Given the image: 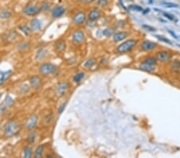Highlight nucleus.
Segmentation results:
<instances>
[{
	"instance_id": "1",
	"label": "nucleus",
	"mask_w": 180,
	"mask_h": 158,
	"mask_svg": "<svg viewBox=\"0 0 180 158\" xmlns=\"http://www.w3.org/2000/svg\"><path fill=\"white\" fill-rule=\"evenodd\" d=\"M19 129L20 126L16 121H10L7 123L4 128V135L7 137H12L18 133Z\"/></svg>"
},
{
	"instance_id": "2",
	"label": "nucleus",
	"mask_w": 180,
	"mask_h": 158,
	"mask_svg": "<svg viewBox=\"0 0 180 158\" xmlns=\"http://www.w3.org/2000/svg\"><path fill=\"white\" fill-rule=\"evenodd\" d=\"M137 42H138V40H136V39H129V40L125 41L116 48V51L118 54H124V53L129 52L136 45Z\"/></svg>"
},
{
	"instance_id": "3",
	"label": "nucleus",
	"mask_w": 180,
	"mask_h": 158,
	"mask_svg": "<svg viewBox=\"0 0 180 158\" xmlns=\"http://www.w3.org/2000/svg\"><path fill=\"white\" fill-rule=\"evenodd\" d=\"M56 69V65H55L52 63L47 62V63H43L40 65L38 71H39V73L42 75H43V76H48V75L52 74L55 73Z\"/></svg>"
},
{
	"instance_id": "4",
	"label": "nucleus",
	"mask_w": 180,
	"mask_h": 158,
	"mask_svg": "<svg viewBox=\"0 0 180 158\" xmlns=\"http://www.w3.org/2000/svg\"><path fill=\"white\" fill-rule=\"evenodd\" d=\"M38 122V117L36 114H31L26 122L25 127L28 131H32L36 128Z\"/></svg>"
},
{
	"instance_id": "5",
	"label": "nucleus",
	"mask_w": 180,
	"mask_h": 158,
	"mask_svg": "<svg viewBox=\"0 0 180 158\" xmlns=\"http://www.w3.org/2000/svg\"><path fill=\"white\" fill-rule=\"evenodd\" d=\"M23 13L28 16H35L38 15L39 11H41L40 8L38 6L33 5V4H28V5L25 6L23 8Z\"/></svg>"
},
{
	"instance_id": "6",
	"label": "nucleus",
	"mask_w": 180,
	"mask_h": 158,
	"mask_svg": "<svg viewBox=\"0 0 180 158\" xmlns=\"http://www.w3.org/2000/svg\"><path fill=\"white\" fill-rule=\"evenodd\" d=\"M71 38H72V42L76 44V45H79V44H82L85 41L86 36L83 31L77 30L73 33Z\"/></svg>"
},
{
	"instance_id": "7",
	"label": "nucleus",
	"mask_w": 180,
	"mask_h": 158,
	"mask_svg": "<svg viewBox=\"0 0 180 158\" xmlns=\"http://www.w3.org/2000/svg\"><path fill=\"white\" fill-rule=\"evenodd\" d=\"M70 85L68 82H61L56 85V93L58 97H62L66 94V93L68 92L69 89Z\"/></svg>"
},
{
	"instance_id": "8",
	"label": "nucleus",
	"mask_w": 180,
	"mask_h": 158,
	"mask_svg": "<svg viewBox=\"0 0 180 158\" xmlns=\"http://www.w3.org/2000/svg\"><path fill=\"white\" fill-rule=\"evenodd\" d=\"M171 54L168 51L161 50L156 53V59L157 61L161 62H168L171 60Z\"/></svg>"
},
{
	"instance_id": "9",
	"label": "nucleus",
	"mask_w": 180,
	"mask_h": 158,
	"mask_svg": "<svg viewBox=\"0 0 180 158\" xmlns=\"http://www.w3.org/2000/svg\"><path fill=\"white\" fill-rule=\"evenodd\" d=\"M86 19H87V15L84 12L82 11H79V12H77L74 16H73V22L75 24V25H82L84 22H86Z\"/></svg>"
},
{
	"instance_id": "10",
	"label": "nucleus",
	"mask_w": 180,
	"mask_h": 158,
	"mask_svg": "<svg viewBox=\"0 0 180 158\" xmlns=\"http://www.w3.org/2000/svg\"><path fill=\"white\" fill-rule=\"evenodd\" d=\"M157 43L154 42H151V41H144L142 44H141V50L145 51V52H148V51L154 50L155 48L157 47Z\"/></svg>"
},
{
	"instance_id": "11",
	"label": "nucleus",
	"mask_w": 180,
	"mask_h": 158,
	"mask_svg": "<svg viewBox=\"0 0 180 158\" xmlns=\"http://www.w3.org/2000/svg\"><path fill=\"white\" fill-rule=\"evenodd\" d=\"M66 47H67V44H66V41L63 39H60V40L57 41L54 45V50L58 55H61L64 51L66 50Z\"/></svg>"
},
{
	"instance_id": "12",
	"label": "nucleus",
	"mask_w": 180,
	"mask_h": 158,
	"mask_svg": "<svg viewBox=\"0 0 180 158\" xmlns=\"http://www.w3.org/2000/svg\"><path fill=\"white\" fill-rule=\"evenodd\" d=\"M30 84H31V86L33 89H39L42 85V78H40L38 75H35V76H32L30 79Z\"/></svg>"
},
{
	"instance_id": "13",
	"label": "nucleus",
	"mask_w": 180,
	"mask_h": 158,
	"mask_svg": "<svg viewBox=\"0 0 180 158\" xmlns=\"http://www.w3.org/2000/svg\"><path fill=\"white\" fill-rule=\"evenodd\" d=\"M65 11L66 9L63 7H62V6H56L51 11V16L55 18H59V17L62 16L64 15Z\"/></svg>"
},
{
	"instance_id": "14",
	"label": "nucleus",
	"mask_w": 180,
	"mask_h": 158,
	"mask_svg": "<svg viewBox=\"0 0 180 158\" xmlns=\"http://www.w3.org/2000/svg\"><path fill=\"white\" fill-rule=\"evenodd\" d=\"M128 36V33L126 31H119L113 35V40L115 41V42H121V41L124 40Z\"/></svg>"
},
{
	"instance_id": "15",
	"label": "nucleus",
	"mask_w": 180,
	"mask_h": 158,
	"mask_svg": "<svg viewBox=\"0 0 180 158\" xmlns=\"http://www.w3.org/2000/svg\"><path fill=\"white\" fill-rule=\"evenodd\" d=\"M101 17V12L99 11V10L98 9H94L89 13L88 15V18L90 20L92 21V22H95V21L98 20Z\"/></svg>"
},
{
	"instance_id": "16",
	"label": "nucleus",
	"mask_w": 180,
	"mask_h": 158,
	"mask_svg": "<svg viewBox=\"0 0 180 158\" xmlns=\"http://www.w3.org/2000/svg\"><path fill=\"white\" fill-rule=\"evenodd\" d=\"M31 28L34 31H39L42 28V22L37 18H34L31 21Z\"/></svg>"
},
{
	"instance_id": "17",
	"label": "nucleus",
	"mask_w": 180,
	"mask_h": 158,
	"mask_svg": "<svg viewBox=\"0 0 180 158\" xmlns=\"http://www.w3.org/2000/svg\"><path fill=\"white\" fill-rule=\"evenodd\" d=\"M139 69L142 70L146 71V72H152L155 69V65H150V64L142 62V64L139 65Z\"/></svg>"
},
{
	"instance_id": "18",
	"label": "nucleus",
	"mask_w": 180,
	"mask_h": 158,
	"mask_svg": "<svg viewBox=\"0 0 180 158\" xmlns=\"http://www.w3.org/2000/svg\"><path fill=\"white\" fill-rule=\"evenodd\" d=\"M44 152V146L43 145H41V146H38V147L36 148L35 151V153H34V156L35 157L38 158V157H42V154H43Z\"/></svg>"
},
{
	"instance_id": "19",
	"label": "nucleus",
	"mask_w": 180,
	"mask_h": 158,
	"mask_svg": "<svg viewBox=\"0 0 180 158\" xmlns=\"http://www.w3.org/2000/svg\"><path fill=\"white\" fill-rule=\"evenodd\" d=\"M11 71H8V72H2V71L0 70V85H2L5 80H7L10 76H11Z\"/></svg>"
},
{
	"instance_id": "20",
	"label": "nucleus",
	"mask_w": 180,
	"mask_h": 158,
	"mask_svg": "<svg viewBox=\"0 0 180 158\" xmlns=\"http://www.w3.org/2000/svg\"><path fill=\"white\" fill-rule=\"evenodd\" d=\"M12 104H13L12 98H11L10 97H8V98H7V99L4 101L3 103H2V105H0V106H1V107H0V109H2H2H6L8 107L11 106Z\"/></svg>"
},
{
	"instance_id": "21",
	"label": "nucleus",
	"mask_w": 180,
	"mask_h": 158,
	"mask_svg": "<svg viewBox=\"0 0 180 158\" xmlns=\"http://www.w3.org/2000/svg\"><path fill=\"white\" fill-rule=\"evenodd\" d=\"M95 62H96V59L94 58H89L88 60H87L85 62V63H84V67L87 68V69H90V68L93 67L94 66V65L95 64Z\"/></svg>"
},
{
	"instance_id": "22",
	"label": "nucleus",
	"mask_w": 180,
	"mask_h": 158,
	"mask_svg": "<svg viewBox=\"0 0 180 158\" xmlns=\"http://www.w3.org/2000/svg\"><path fill=\"white\" fill-rule=\"evenodd\" d=\"M32 154H33L32 148L30 147V146H27V147H26L23 150L24 157L30 158V157H31V156H32Z\"/></svg>"
},
{
	"instance_id": "23",
	"label": "nucleus",
	"mask_w": 180,
	"mask_h": 158,
	"mask_svg": "<svg viewBox=\"0 0 180 158\" xmlns=\"http://www.w3.org/2000/svg\"><path fill=\"white\" fill-rule=\"evenodd\" d=\"M19 29L22 31V32H23L24 33V35H26L27 36L28 35H29L31 33V27H29L28 26H27V25H21L19 26Z\"/></svg>"
},
{
	"instance_id": "24",
	"label": "nucleus",
	"mask_w": 180,
	"mask_h": 158,
	"mask_svg": "<svg viewBox=\"0 0 180 158\" xmlns=\"http://www.w3.org/2000/svg\"><path fill=\"white\" fill-rule=\"evenodd\" d=\"M84 77H85V74L84 73H82V72L78 73L75 75V77L73 78V80H74V82H76V83H78V82H80L82 79H83Z\"/></svg>"
},
{
	"instance_id": "25",
	"label": "nucleus",
	"mask_w": 180,
	"mask_h": 158,
	"mask_svg": "<svg viewBox=\"0 0 180 158\" xmlns=\"http://www.w3.org/2000/svg\"><path fill=\"white\" fill-rule=\"evenodd\" d=\"M171 69L174 72H178L180 70V62L179 61H174L171 63Z\"/></svg>"
},
{
	"instance_id": "26",
	"label": "nucleus",
	"mask_w": 180,
	"mask_h": 158,
	"mask_svg": "<svg viewBox=\"0 0 180 158\" xmlns=\"http://www.w3.org/2000/svg\"><path fill=\"white\" fill-rule=\"evenodd\" d=\"M11 16V13L8 10H2L0 11V18H9Z\"/></svg>"
},
{
	"instance_id": "27",
	"label": "nucleus",
	"mask_w": 180,
	"mask_h": 158,
	"mask_svg": "<svg viewBox=\"0 0 180 158\" xmlns=\"http://www.w3.org/2000/svg\"><path fill=\"white\" fill-rule=\"evenodd\" d=\"M142 62H145V63L150 64V65H156L157 63V59L156 58H153V57H149V58H147L145 60Z\"/></svg>"
},
{
	"instance_id": "28",
	"label": "nucleus",
	"mask_w": 180,
	"mask_h": 158,
	"mask_svg": "<svg viewBox=\"0 0 180 158\" xmlns=\"http://www.w3.org/2000/svg\"><path fill=\"white\" fill-rule=\"evenodd\" d=\"M102 34H103L104 36L106 37H111L112 36V35H114L115 31H114V30H113L112 28H107V29H105L102 31Z\"/></svg>"
},
{
	"instance_id": "29",
	"label": "nucleus",
	"mask_w": 180,
	"mask_h": 158,
	"mask_svg": "<svg viewBox=\"0 0 180 158\" xmlns=\"http://www.w3.org/2000/svg\"><path fill=\"white\" fill-rule=\"evenodd\" d=\"M35 138H36V135H35V133H34V132H32V133H31L29 135H28V141L31 144L34 143L35 141Z\"/></svg>"
},
{
	"instance_id": "30",
	"label": "nucleus",
	"mask_w": 180,
	"mask_h": 158,
	"mask_svg": "<svg viewBox=\"0 0 180 158\" xmlns=\"http://www.w3.org/2000/svg\"><path fill=\"white\" fill-rule=\"evenodd\" d=\"M162 5L165 7L168 8H174V7H178V5L176 3H172V2H162Z\"/></svg>"
},
{
	"instance_id": "31",
	"label": "nucleus",
	"mask_w": 180,
	"mask_h": 158,
	"mask_svg": "<svg viewBox=\"0 0 180 158\" xmlns=\"http://www.w3.org/2000/svg\"><path fill=\"white\" fill-rule=\"evenodd\" d=\"M156 38H158L159 41H161V42H165V43H168V44H170V45H171V44H172V42H171V41L169 40V39H168V38H165V37H163V36L156 35Z\"/></svg>"
},
{
	"instance_id": "32",
	"label": "nucleus",
	"mask_w": 180,
	"mask_h": 158,
	"mask_svg": "<svg viewBox=\"0 0 180 158\" xmlns=\"http://www.w3.org/2000/svg\"><path fill=\"white\" fill-rule=\"evenodd\" d=\"M44 121H45V123L47 124V125H50L53 121V114L51 113V114H48V116L45 117Z\"/></svg>"
},
{
	"instance_id": "33",
	"label": "nucleus",
	"mask_w": 180,
	"mask_h": 158,
	"mask_svg": "<svg viewBox=\"0 0 180 158\" xmlns=\"http://www.w3.org/2000/svg\"><path fill=\"white\" fill-rule=\"evenodd\" d=\"M108 1H109V0H98L97 4H98V7H106V6L108 4Z\"/></svg>"
},
{
	"instance_id": "34",
	"label": "nucleus",
	"mask_w": 180,
	"mask_h": 158,
	"mask_svg": "<svg viewBox=\"0 0 180 158\" xmlns=\"http://www.w3.org/2000/svg\"><path fill=\"white\" fill-rule=\"evenodd\" d=\"M142 27H143L144 29L147 30V31H151V32H154V31H156V29H155V28L152 27V26H148V25H143L142 26Z\"/></svg>"
},
{
	"instance_id": "35",
	"label": "nucleus",
	"mask_w": 180,
	"mask_h": 158,
	"mask_svg": "<svg viewBox=\"0 0 180 158\" xmlns=\"http://www.w3.org/2000/svg\"><path fill=\"white\" fill-rule=\"evenodd\" d=\"M49 8H50V5H49V3H48V2H47V3H43L42 5V7H40V10H41V11H48V10H49Z\"/></svg>"
},
{
	"instance_id": "36",
	"label": "nucleus",
	"mask_w": 180,
	"mask_h": 158,
	"mask_svg": "<svg viewBox=\"0 0 180 158\" xmlns=\"http://www.w3.org/2000/svg\"><path fill=\"white\" fill-rule=\"evenodd\" d=\"M130 9L133 10V11H142V8L138 7V6H135V5H132L130 7Z\"/></svg>"
},
{
	"instance_id": "37",
	"label": "nucleus",
	"mask_w": 180,
	"mask_h": 158,
	"mask_svg": "<svg viewBox=\"0 0 180 158\" xmlns=\"http://www.w3.org/2000/svg\"><path fill=\"white\" fill-rule=\"evenodd\" d=\"M163 15H165V16L167 17L168 19H170V20H174V16H172V15H169V14H167V13H164Z\"/></svg>"
},
{
	"instance_id": "38",
	"label": "nucleus",
	"mask_w": 180,
	"mask_h": 158,
	"mask_svg": "<svg viewBox=\"0 0 180 158\" xmlns=\"http://www.w3.org/2000/svg\"><path fill=\"white\" fill-rule=\"evenodd\" d=\"M82 3H91V2H93L95 0H80Z\"/></svg>"
},
{
	"instance_id": "39",
	"label": "nucleus",
	"mask_w": 180,
	"mask_h": 158,
	"mask_svg": "<svg viewBox=\"0 0 180 158\" xmlns=\"http://www.w3.org/2000/svg\"><path fill=\"white\" fill-rule=\"evenodd\" d=\"M65 105H66V103H64L63 105H62L61 106H60L59 109H58V112H59V113H62V111H63V109L65 108Z\"/></svg>"
},
{
	"instance_id": "40",
	"label": "nucleus",
	"mask_w": 180,
	"mask_h": 158,
	"mask_svg": "<svg viewBox=\"0 0 180 158\" xmlns=\"http://www.w3.org/2000/svg\"><path fill=\"white\" fill-rule=\"evenodd\" d=\"M169 33H171V35H173V36L175 37V38H178V37H177V36H176V35H175V34H174V33H173V32H172V31H169Z\"/></svg>"
},
{
	"instance_id": "41",
	"label": "nucleus",
	"mask_w": 180,
	"mask_h": 158,
	"mask_svg": "<svg viewBox=\"0 0 180 158\" xmlns=\"http://www.w3.org/2000/svg\"><path fill=\"white\" fill-rule=\"evenodd\" d=\"M2 97V93H0V98Z\"/></svg>"
},
{
	"instance_id": "42",
	"label": "nucleus",
	"mask_w": 180,
	"mask_h": 158,
	"mask_svg": "<svg viewBox=\"0 0 180 158\" xmlns=\"http://www.w3.org/2000/svg\"><path fill=\"white\" fill-rule=\"evenodd\" d=\"M178 46H179V47H180V44H178Z\"/></svg>"
}]
</instances>
